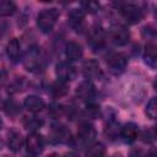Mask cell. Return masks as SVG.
Returning a JSON list of instances; mask_svg holds the SVG:
<instances>
[{
    "mask_svg": "<svg viewBox=\"0 0 157 157\" xmlns=\"http://www.w3.org/2000/svg\"><path fill=\"white\" fill-rule=\"evenodd\" d=\"M25 144V140L22 137V135L18 132V131H15L12 130L10 134H9V140H7V145H9V148L13 152H17L22 148Z\"/></svg>",
    "mask_w": 157,
    "mask_h": 157,
    "instance_id": "15",
    "label": "cell"
},
{
    "mask_svg": "<svg viewBox=\"0 0 157 157\" xmlns=\"http://www.w3.org/2000/svg\"><path fill=\"white\" fill-rule=\"evenodd\" d=\"M141 139L142 141L145 142H153L156 140V132H155V129L153 128H150L145 131H142L141 134Z\"/></svg>",
    "mask_w": 157,
    "mask_h": 157,
    "instance_id": "29",
    "label": "cell"
},
{
    "mask_svg": "<svg viewBox=\"0 0 157 157\" xmlns=\"http://www.w3.org/2000/svg\"><path fill=\"white\" fill-rule=\"evenodd\" d=\"M83 75L87 80H92V78H99L102 76V69L98 64L97 60H87L83 64Z\"/></svg>",
    "mask_w": 157,
    "mask_h": 157,
    "instance_id": "10",
    "label": "cell"
},
{
    "mask_svg": "<svg viewBox=\"0 0 157 157\" xmlns=\"http://www.w3.org/2000/svg\"><path fill=\"white\" fill-rule=\"evenodd\" d=\"M82 6H83L82 11L86 10V11H90V12H94V11H97V10L99 9V5H98L97 2H93V1H90V2H82Z\"/></svg>",
    "mask_w": 157,
    "mask_h": 157,
    "instance_id": "30",
    "label": "cell"
},
{
    "mask_svg": "<svg viewBox=\"0 0 157 157\" xmlns=\"http://www.w3.org/2000/svg\"><path fill=\"white\" fill-rule=\"evenodd\" d=\"M16 11V5L9 0L0 1V16H10Z\"/></svg>",
    "mask_w": 157,
    "mask_h": 157,
    "instance_id": "23",
    "label": "cell"
},
{
    "mask_svg": "<svg viewBox=\"0 0 157 157\" xmlns=\"http://www.w3.org/2000/svg\"><path fill=\"white\" fill-rule=\"evenodd\" d=\"M104 34L102 31H96L91 34L90 37V45L92 47L93 50H99L103 45H104Z\"/></svg>",
    "mask_w": 157,
    "mask_h": 157,
    "instance_id": "17",
    "label": "cell"
},
{
    "mask_svg": "<svg viewBox=\"0 0 157 157\" xmlns=\"http://www.w3.org/2000/svg\"><path fill=\"white\" fill-rule=\"evenodd\" d=\"M129 157H146V156L142 153L141 150H132V151L130 152V156H129Z\"/></svg>",
    "mask_w": 157,
    "mask_h": 157,
    "instance_id": "31",
    "label": "cell"
},
{
    "mask_svg": "<svg viewBox=\"0 0 157 157\" xmlns=\"http://www.w3.org/2000/svg\"><path fill=\"white\" fill-rule=\"evenodd\" d=\"M69 23L74 27V28H78L81 25H82V21H83V11L82 10H71L69 12Z\"/></svg>",
    "mask_w": 157,
    "mask_h": 157,
    "instance_id": "19",
    "label": "cell"
},
{
    "mask_svg": "<svg viewBox=\"0 0 157 157\" xmlns=\"http://www.w3.org/2000/svg\"><path fill=\"white\" fill-rule=\"evenodd\" d=\"M129 31L124 27V26H114L112 28V32H110V38L113 40L114 44L117 45H125L128 42H129Z\"/></svg>",
    "mask_w": 157,
    "mask_h": 157,
    "instance_id": "9",
    "label": "cell"
},
{
    "mask_svg": "<svg viewBox=\"0 0 157 157\" xmlns=\"http://www.w3.org/2000/svg\"><path fill=\"white\" fill-rule=\"evenodd\" d=\"M1 126H2V120L0 119V129H1Z\"/></svg>",
    "mask_w": 157,
    "mask_h": 157,
    "instance_id": "35",
    "label": "cell"
},
{
    "mask_svg": "<svg viewBox=\"0 0 157 157\" xmlns=\"http://www.w3.org/2000/svg\"><path fill=\"white\" fill-rule=\"evenodd\" d=\"M48 157H59L56 153H53V155H50V156H48Z\"/></svg>",
    "mask_w": 157,
    "mask_h": 157,
    "instance_id": "34",
    "label": "cell"
},
{
    "mask_svg": "<svg viewBox=\"0 0 157 157\" xmlns=\"http://www.w3.org/2000/svg\"><path fill=\"white\" fill-rule=\"evenodd\" d=\"M65 54L69 60H78L83 54V49L77 42L70 40L65 47Z\"/></svg>",
    "mask_w": 157,
    "mask_h": 157,
    "instance_id": "12",
    "label": "cell"
},
{
    "mask_svg": "<svg viewBox=\"0 0 157 157\" xmlns=\"http://www.w3.org/2000/svg\"><path fill=\"white\" fill-rule=\"evenodd\" d=\"M21 53V45L17 38H12L6 45V54L12 61H17Z\"/></svg>",
    "mask_w": 157,
    "mask_h": 157,
    "instance_id": "16",
    "label": "cell"
},
{
    "mask_svg": "<svg viewBox=\"0 0 157 157\" xmlns=\"http://www.w3.org/2000/svg\"><path fill=\"white\" fill-rule=\"evenodd\" d=\"M67 91H69V88H67L66 82H63L60 80L54 82L53 86H52V93H53L54 97H63L67 93Z\"/></svg>",
    "mask_w": 157,
    "mask_h": 157,
    "instance_id": "21",
    "label": "cell"
},
{
    "mask_svg": "<svg viewBox=\"0 0 157 157\" xmlns=\"http://www.w3.org/2000/svg\"><path fill=\"white\" fill-rule=\"evenodd\" d=\"M58 17H59V11L56 9H45L38 13L37 26L43 33H48L53 29Z\"/></svg>",
    "mask_w": 157,
    "mask_h": 157,
    "instance_id": "1",
    "label": "cell"
},
{
    "mask_svg": "<svg viewBox=\"0 0 157 157\" xmlns=\"http://www.w3.org/2000/svg\"><path fill=\"white\" fill-rule=\"evenodd\" d=\"M156 58H157V53H156V45L153 42H150L146 45V52H145V61L147 63V65H150L151 67L156 66Z\"/></svg>",
    "mask_w": 157,
    "mask_h": 157,
    "instance_id": "18",
    "label": "cell"
},
{
    "mask_svg": "<svg viewBox=\"0 0 157 157\" xmlns=\"http://www.w3.org/2000/svg\"><path fill=\"white\" fill-rule=\"evenodd\" d=\"M96 136V130L92 124L90 123H81L77 129V140L82 145H91Z\"/></svg>",
    "mask_w": 157,
    "mask_h": 157,
    "instance_id": "6",
    "label": "cell"
},
{
    "mask_svg": "<svg viewBox=\"0 0 157 157\" xmlns=\"http://www.w3.org/2000/svg\"><path fill=\"white\" fill-rule=\"evenodd\" d=\"M50 139L53 142L56 144H69L71 141V134L64 125L53 126L50 132Z\"/></svg>",
    "mask_w": 157,
    "mask_h": 157,
    "instance_id": "8",
    "label": "cell"
},
{
    "mask_svg": "<svg viewBox=\"0 0 157 157\" xmlns=\"http://www.w3.org/2000/svg\"><path fill=\"white\" fill-rule=\"evenodd\" d=\"M120 126H119V124H117L115 121H110L108 125H107V128H105V134L109 136V137H115V136H118V134H120Z\"/></svg>",
    "mask_w": 157,
    "mask_h": 157,
    "instance_id": "26",
    "label": "cell"
},
{
    "mask_svg": "<svg viewBox=\"0 0 157 157\" xmlns=\"http://www.w3.org/2000/svg\"><path fill=\"white\" fill-rule=\"evenodd\" d=\"M156 110H157V108H156V98L153 97V98H151L148 101V103L146 105V114L151 119H155L156 118Z\"/></svg>",
    "mask_w": 157,
    "mask_h": 157,
    "instance_id": "28",
    "label": "cell"
},
{
    "mask_svg": "<svg viewBox=\"0 0 157 157\" xmlns=\"http://www.w3.org/2000/svg\"><path fill=\"white\" fill-rule=\"evenodd\" d=\"M137 132H139V129L135 123H128L120 129V135L126 142L135 141L137 137Z\"/></svg>",
    "mask_w": 157,
    "mask_h": 157,
    "instance_id": "14",
    "label": "cell"
},
{
    "mask_svg": "<svg viewBox=\"0 0 157 157\" xmlns=\"http://www.w3.org/2000/svg\"><path fill=\"white\" fill-rule=\"evenodd\" d=\"M65 157H77V156H76L75 153H67V155H66Z\"/></svg>",
    "mask_w": 157,
    "mask_h": 157,
    "instance_id": "33",
    "label": "cell"
},
{
    "mask_svg": "<svg viewBox=\"0 0 157 157\" xmlns=\"http://www.w3.org/2000/svg\"><path fill=\"white\" fill-rule=\"evenodd\" d=\"M105 152V147L103 144L97 142L88 146V150L86 152V157H103Z\"/></svg>",
    "mask_w": 157,
    "mask_h": 157,
    "instance_id": "20",
    "label": "cell"
},
{
    "mask_svg": "<svg viewBox=\"0 0 157 157\" xmlns=\"http://www.w3.org/2000/svg\"><path fill=\"white\" fill-rule=\"evenodd\" d=\"M23 125H25L26 129L32 130L34 132L37 129H39L43 125V120L39 119V118H37V117H27L23 120Z\"/></svg>",
    "mask_w": 157,
    "mask_h": 157,
    "instance_id": "22",
    "label": "cell"
},
{
    "mask_svg": "<svg viewBox=\"0 0 157 157\" xmlns=\"http://www.w3.org/2000/svg\"><path fill=\"white\" fill-rule=\"evenodd\" d=\"M23 105H25V108L27 110H29L32 113H38L45 107V103L40 97L32 94V96L26 97V99L23 102Z\"/></svg>",
    "mask_w": 157,
    "mask_h": 157,
    "instance_id": "11",
    "label": "cell"
},
{
    "mask_svg": "<svg viewBox=\"0 0 157 157\" xmlns=\"http://www.w3.org/2000/svg\"><path fill=\"white\" fill-rule=\"evenodd\" d=\"M55 72H56L58 80H60L63 82L71 81L76 76V69H75V66L71 65L70 63H66V61H63V63L58 64L56 65V69H55Z\"/></svg>",
    "mask_w": 157,
    "mask_h": 157,
    "instance_id": "7",
    "label": "cell"
},
{
    "mask_svg": "<svg viewBox=\"0 0 157 157\" xmlns=\"http://www.w3.org/2000/svg\"><path fill=\"white\" fill-rule=\"evenodd\" d=\"M146 157H156V151H155V148L150 150V152L147 153V156H146Z\"/></svg>",
    "mask_w": 157,
    "mask_h": 157,
    "instance_id": "32",
    "label": "cell"
},
{
    "mask_svg": "<svg viewBox=\"0 0 157 157\" xmlns=\"http://www.w3.org/2000/svg\"><path fill=\"white\" fill-rule=\"evenodd\" d=\"M26 146H27V151L32 156H38L44 150V139L39 134L32 132L26 140Z\"/></svg>",
    "mask_w": 157,
    "mask_h": 157,
    "instance_id": "5",
    "label": "cell"
},
{
    "mask_svg": "<svg viewBox=\"0 0 157 157\" xmlns=\"http://www.w3.org/2000/svg\"><path fill=\"white\" fill-rule=\"evenodd\" d=\"M43 65L44 59L40 50L38 48H32L25 58V66L28 71H39L43 69Z\"/></svg>",
    "mask_w": 157,
    "mask_h": 157,
    "instance_id": "2",
    "label": "cell"
},
{
    "mask_svg": "<svg viewBox=\"0 0 157 157\" xmlns=\"http://www.w3.org/2000/svg\"><path fill=\"white\" fill-rule=\"evenodd\" d=\"M120 12H121L123 18L130 25H135V23L140 22L142 18V10L135 4L123 5L120 7Z\"/></svg>",
    "mask_w": 157,
    "mask_h": 157,
    "instance_id": "3",
    "label": "cell"
},
{
    "mask_svg": "<svg viewBox=\"0 0 157 157\" xmlns=\"http://www.w3.org/2000/svg\"><path fill=\"white\" fill-rule=\"evenodd\" d=\"M99 112H101L99 105L93 104V103H90V104H87L85 113H86V115L90 117V118H97V117L99 115Z\"/></svg>",
    "mask_w": 157,
    "mask_h": 157,
    "instance_id": "27",
    "label": "cell"
},
{
    "mask_svg": "<svg viewBox=\"0 0 157 157\" xmlns=\"http://www.w3.org/2000/svg\"><path fill=\"white\" fill-rule=\"evenodd\" d=\"M2 109L10 117H15V115H17L20 113V108H18V105L13 101H7L6 103H4Z\"/></svg>",
    "mask_w": 157,
    "mask_h": 157,
    "instance_id": "24",
    "label": "cell"
},
{
    "mask_svg": "<svg viewBox=\"0 0 157 157\" xmlns=\"http://www.w3.org/2000/svg\"><path fill=\"white\" fill-rule=\"evenodd\" d=\"M128 65V59L123 54H113L107 60L108 70L113 75H120Z\"/></svg>",
    "mask_w": 157,
    "mask_h": 157,
    "instance_id": "4",
    "label": "cell"
},
{
    "mask_svg": "<svg viewBox=\"0 0 157 157\" xmlns=\"http://www.w3.org/2000/svg\"><path fill=\"white\" fill-rule=\"evenodd\" d=\"M76 94L81 99H85V101L92 98L93 94H94V86H93V83L91 81H88V80L81 82L77 86V88H76Z\"/></svg>",
    "mask_w": 157,
    "mask_h": 157,
    "instance_id": "13",
    "label": "cell"
},
{
    "mask_svg": "<svg viewBox=\"0 0 157 157\" xmlns=\"http://www.w3.org/2000/svg\"><path fill=\"white\" fill-rule=\"evenodd\" d=\"M25 87H26V80H25V77H16L11 82V86H10L9 90L11 92H18V91L25 90Z\"/></svg>",
    "mask_w": 157,
    "mask_h": 157,
    "instance_id": "25",
    "label": "cell"
}]
</instances>
